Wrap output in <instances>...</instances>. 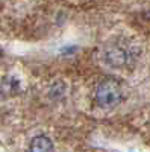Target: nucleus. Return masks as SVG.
<instances>
[{
	"instance_id": "1",
	"label": "nucleus",
	"mask_w": 150,
	"mask_h": 152,
	"mask_svg": "<svg viewBox=\"0 0 150 152\" xmlns=\"http://www.w3.org/2000/svg\"><path fill=\"white\" fill-rule=\"evenodd\" d=\"M123 90L121 85L114 78H106L99 84L96 90V100L102 108H112L121 102Z\"/></svg>"
},
{
	"instance_id": "2",
	"label": "nucleus",
	"mask_w": 150,
	"mask_h": 152,
	"mask_svg": "<svg viewBox=\"0 0 150 152\" xmlns=\"http://www.w3.org/2000/svg\"><path fill=\"white\" fill-rule=\"evenodd\" d=\"M105 61L111 67H123L128 61V53L124 49L114 46V47L108 49V52L105 53Z\"/></svg>"
},
{
	"instance_id": "3",
	"label": "nucleus",
	"mask_w": 150,
	"mask_h": 152,
	"mask_svg": "<svg viewBox=\"0 0 150 152\" xmlns=\"http://www.w3.org/2000/svg\"><path fill=\"white\" fill-rule=\"evenodd\" d=\"M30 152H53V143L49 137L38 135L30 142Z\"/></svg>"
}]
</instances>
